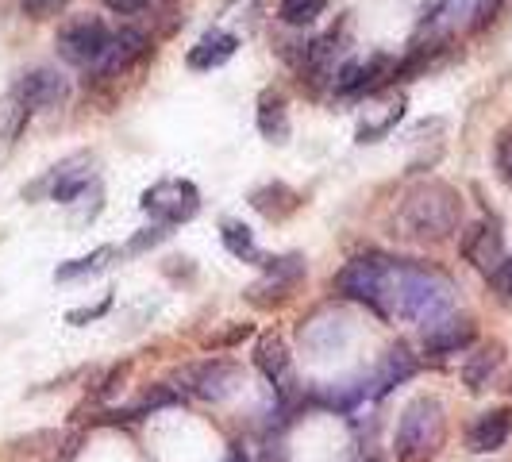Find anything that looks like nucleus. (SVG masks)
Listing matches in <instances>:
<instances>
[{"label": "nucleus", "mask_w": 512, "mask_h": 462, "mask_svg": "<svg viewBox=\"0 0 512 462\" xmlns=\"http://www.w3.org/2000/svg\"><path fill=\"white\" fill-rule=\"evenodd\" d=\"M455 285L447 282L439 270L420 266V262H401L393 258L385 270V316H405L416 324H436L451 316Z\"/></svg>", "instance_id": "1"}, {"label": "nucleus", "mask_w": 512, "mask_h": 462, "mask_svg": "<svg viewBox=\"0 0 512 462\" xmlns=\"http://www.w3.org/2000/svg\"><path fill=\"white\" fill-rule=\"evenodd\" d=\"M462 220V197L447 185V181H424L416 185L405 205L397 212V228L409 239L420 243H439L451 231H459Z\"/></svg>", "instance_id": "2"}, {"label": "nucleus", "mask_w": 512, "mask_h": 462, "mask_svg": "<svg viewBox=\"0 0 512 462\" xmlns=\"http://www.w3.org/2000/svg\"><path fill=\"white\" fill-rule=\"evenodd\" d=\"M393 447H397V462L436 459V451L443 447V405L436 397H416L409 409L401 412Z\"/></svg>", "instance_id": "3"}, {"label": "nucleus", "mask_w": 512, "mask_h": 462, "mask_svg": "<svg viewBox=\"0 0 512 462\" xmlns=\"http://www.w3.org/2000/svg\"><path fill=\"white\" fill-rule=\"evenodd\" d=\"M58 54L74 66H97L112 43V27L101 16H74L58 27Z\"/></svg>", "instance_id": "4"}, {"label": "nucleus", "mask_w": 512, "mask_h": 462, "mask_svg": "<svg viewBox=\"0 0 512 462\" xmlns=\"http://www.w3.org/2000/svg\"><path fill=\"white\" fill-rule=\"evenodd\" d=\"M393 258L385 255H362L355 262H347L339 274H335V289L351 301H362L374 312L385 316V270H389Z\"/></svg>", "instance_id": "5"}, {"label": "nucleus", "mask_w": 512, "mask_h": 462, "mask_svg": "<svg viewBox=\"0 0 512 462\" xmlns=\"http://www.w3.org/2000/svg\"><path fill=\"white\" fill-rule=\"evenodd\" d=\"M178 382L181 393H193L201 401L220 405V401H228L231 393L243 385V366L231 359H205L197 362V366H185L178 374Z\"/></svg>", "instance_id": "6"}, {"label": "nucleus", "mask_w": 512, "mask_h": 462, "mask_svg": "<svg viewBox=\"0 0 512 462\" xmlns=\"http://www.w3.org/2000/svg\"><path fill=\"white\" fill-rule=\"evenodd\" d=\"M139 208H143V212H151L162 228H174V224H185V220H193V216H197V208H201V193H197V185H193V181L170 178V181L151 185V189L143 193Z\"/></svg>", "instance_id": "7"}, {"label": "nucleus", "mask_w": 512, "mask_h": 462, "mask_svg": "<svg viewBox=\"0 0 512 462\" xmlns=\"http://www.w3.org/2000/svg\"><path fill=\"white\" fill-rule=\"evenodd\" d=\"M466 16H474V0H432L420 16V35H416V43L428 39V47H412V51H436L439 43H447L459 31V24H466Z\"/></svg>", "instance_id": "8"}, {"label": "nucleus", "mask_w": 512, "mask_h": 462, "mask_svg": "<svg viewBox=\"0 0 512 462\" xmlns=\"http://www.w3.org/2000/svg\"><path fill=\"white\" fill-rule=\"evenodd\" d=\"M462 255H466V262H470L478 274L493 278L497 266L509 258L505 255L501 224H497V220H478V224H470V228L462 231Z\"/></svg>", "instance_id": "9"}, {"label": "nucleus", "mask_w": 512, "mask_h": 462, "mask_svg": "<svg viewBox=\"0 0 512 462\" xmlns=\"http://www.w3.org/2000/svg\"><path fill=\"white\" fill-rule=\"evenodd\" d=\"M262 266H266V278L247 289V297H251L255 305H262V308L285 301V297L297 289V282L305 278V258H301V255L266 258Z\"/></svg>", "instance_id": "10"}, {"label": "nucleus", "mask_w": 512, "mask_h": 462, "mask_svg": "<svg viewBox=\"0 0 512 462\" xmlns=\"http://www.w3.org/2000/svg\"><path fill=\"white\" fill-rule=\"evenodd\" d=\"M12 97L24 101L27 112H51V108H62V104L70 101V81L58 70H51V66H39V70L20 77Z\"/></svg>", "instance_id": "11"}, {"label": "nucleus", "mask_w": 512, "mask_h": 462, "mask_svg": "<svg viewBox=\"0 0 512 462\" xmlns=\"http://www.w3.org/2000/svg\"><path fill=\"white\" fill-rule=\"evenodd\" d=\"M255 366L270 378V385H278L282 405H293V359L285 347L282 335H262L255 347Z\"/></svg>", "instance_id": "12"}, {"label": "nucleus", "mask_w": 512, "mask_h": 462, "mask_svg": "<svg viewBox=\"0 0 512 462\" xmlns=\"http://www.w3.org/2000/svg\"><path fill=\"white\" fill-rule=\"evenodd\" d=\"M89 181H93V158L89 154H74V158L58 162L51 174L43 178V189H51V201L70 205V201H77L89 189Z\"/></svg>", "instance_id": "13"}, {"label": "nucleus", "mask_w": 512, "mask_h": 462, "mask_svg": "<svg viewBox=\"0 0 512 462\" xmlns=\"http://www.w3.org/2000/svg\"><path fill=\"white\" fill-rule=\"evenodd\" d=\"M474 335H478V328H474L470 316H443L424 335V351L436 355V359L439 355H455V351H466L474 343Z\"/></svg>", "instance_id": "14"}, {"label": "nucleus", "mask_w": 512, "mask_h": 462, "mask_svg": "<svg viewBox=\"0 0 512 462\" xmlns=\"http://www.w3.org/2000/svg\"><path fill=\"white\" fill-rule=\"evenodd\" d=\"M512 436V412L509 409H489L482 412L470 428H466V447L474 455H489V451H501Z\"/></svg>", "instance_id": "15"}, {"label": "nucleus", "mask_w": 512, "mask_h": 462, "mask_svg": "<svg viewBox=\"0 0 512 462\" xmlns=\"http://www.w3.org/2000/svg\"><path fill=\"white\" fill-rule=\"evenodd\" d=\"M235 51H239V39H235L231 31L212 27V31H205V35L189 47V58H185V62H189V70H220Z\"/></svg>", "instance_id": "16"}, {"label": "nucleus", "mask_w": 512, "mask_h": 462, "mask_svg": "<svg viewBox=\"0 0 512 462\" xmlns=\"http://www.w3.org/2000/svg\"><path fill=\"white\" fill-rule=\"evenodd\" d=\"M147 35L139 31V27H120V31H112V43H108V51L104 58L97 62V70L101 74H116V70H128L135 58H143L147 54Z\"/></svg>", "instance_id": "17"}, {"label": "nucleus", "mask_w": 512, "mask_h": 462, "mask_svg": "<svg viewBox=\"0 0 512 462\" xmlns=\"http://www.w3.org/2000/svg\"><path fill=\"white\" fill-rule=\"evenodd\" d=\"M416 355H412L405 343H397V347H389L382 355V362H378V374H374V397H385L393 385H401V382H409L412 374H416Z\"/></svg>", "instance_id": "18"}, {"label": "nucleus", "mask_w": 512, "mask_h": 462, "mask_svg": "<svg viewBox=\"0 0 512 462\" xmlns=\"http://www.w3.org/2000/svg\"><path fill=\"white\" fill-rule=\"evenodd\" d=\"M258 131L270 143H285L289 139V104H285L278 89H266L258 97Z\"/></svg>", "instance_id": "19"}, {"label": "nucleus", "mask_w": 512, "mask_h": 462, "mask_svg": "<svg viewBox=\"0 0 512 462\" xmlns=\"http://www.w3.org/2000/svg\"><path fill=\"white\" fill-rule=\"evenodd\" d=\"M343 339H347V320L343 316H316L301 328V343L316 355H332Z\"/></svg>", "instance_id": "20"}, {"label": "nucleus", "mask_w": 512, "mask_h": 462, "mask_svg": "<svg viewBox=\"0 0 512 462\" xmlns=\"http://www.w3.org/2000/svg\"><path fill=\"white\" fill-rule=\"evenodd\" d=\"M501 359H505V347L501 343H482L470 359H466V366H462V382H466V389H486L489 378L497 374V366H501Z\"/></svg>", "instance_id": "21"}, {"label": "nucleus", "mask_w": 512, "mask_h": 462, "mask_svg": "<svg viewBox=\"0 0 512 462\" xmlns=\"http://www.w3.org/2000/svg\"><path fill=\"white\" fill-rule=\"evenodd\" d=\"M251 205H255L266 220H285L289 212H297L301 197H297L289 185H282V181H270V185H262V189L251 193Z\"/></svg>", "instance_id": "22"}, {"label": "nucleus", "mask_w": 512, "mask_h": 462, "mask_svg": "<svg viewBox=\"0 0 512 462\" xmlns=\"http://www.w3.org/2000/svg\"><path fill=\"white\" fill-rule=\"evenodd\" d=\"M220 239H224V247H228L235 258H243V262H266V258L258 255L255 231L247 228L243 220H224V224H220Z\"/></svg>", "instance_id": "23"}, {"label": "nucleus", "mask_w": 512, "mask_h": 462, "mask_svg": "<svg viewBox=\"0 0 512 462\" xmlns=\"http://www.w3.org/2000/svg\"><path fill=\"white\" fill-rule=\"evenodd\" d=\"M324 8H328V0H282L278 4V16L289 27H308L324 16Z\"/></svg>", "instance_id": "24"}, {"label": "nucleus", "mask_w": 512, "mask_h": 462, "mask_svg": "<svg viewBox=\"0 0 512 462\" xmlns=\"http://www.w3.org/2000/svg\"><path fill=\"white\" fill-rule=\"evenodd\" d=\"M401 116H405V101H397V104H389V112H385L378 124H362L359 131H355V139L359 143H378V139H385L389 131L401 124Z\"/></svg>", "instance_id": "25"}, {"label": "nucleus", "mask_w": 512, "mask_h": 462, "mask_svg": "<svg viewBox=\"0 0 512 462\" xmlns=\"http://www.w3.org/2000/svg\"><path fill=\"white\" fill-rule=\"evenodd\" d=\"M108 255H112V247H101V251H93V255L74 258V262L58 266V270H54V278H58V282H70V278H81V274H93V270H97Z\"/></svg>", "instance_id": "26"}, {"label": "nucleus", "mask_w": 512, "mask_h": 462, "mask_svg": "<svg viewBox=\"0 0 512 462\" xmlns=\"http://www.w3.org/2000/svg\"><path fill=\"white\" fill-rule=\"evenodd\" d=\"M24 120H27L24 101L8 97V101L0 104V139H16V135H20V128H24Z\"/></svg>", "instance_id": "27"}, {"label": "nucleus", "mask_w": 512, "mask_h": 462, "mask_svg": "<svg viewBox=\"0 0 512 462\" xmlns=\"http://www.w3.org/2000/svg\"><path fill=\"white\" fill-rule=\"evenodd\" d=\"M493 166H497L501 181L512 189V124L497 131V143H493Z\"/></svg>", "instance_id": "28"}, {"label": "nucleus", "mask_w": 512, "mask_h": 462, "mask_svg": "<svg viewBox=\"0 0 512 462\" xmlns=\"http://www.w3.org/2000/svg\"><path fill=\"white\" fill-rule=\"evenodd\" d=\"M174 401H178V389H174V385H151V389L143 393V401L135 405V416H139V412L166 409V405H174Z\"/></svg>", "instance_id": "29"}, {"label": "nucleus", "mask_w": 512, "mask_h": 462, "mask_svg": "<svg viewBox=\"0 0 512 462\" xmlns=\"http://www.w3.org/2000/svg\"><path fill=\"white\" fill-rule=\"evenodd\" d=\"M70 0H20V8H24L27 16H35V20H47L54 12H62Z\"/></svg>", "instance_id": "30"}, {"label": "nucleus", "mask_w": 512, "mask_h": 462, "mask_svg": "<svg viewBox=\"0 0 512 462\" xmlns=\"http://www.w3.org/2000/svg\"><path fill=\"white\" fill-rule=\"evenodd\" d=\"M489 285H493V293L497 297H505V301H512V255L497 266V274L489 278Z\"/></svg>", "instance_id": "31"}, {"label": "nucleus", "mask_w": 512, "mask_h": 462, "mask_svg": "<svg viewBox=\"0 0 512 462\" xmlns=\"http://www.w3.org/2000/svg\"><path fill=\"white\" fill-rule=\"evenodd\" d=\"M505 0H474V27H486L493 16H497V8H501Z\"/></svg>", "instance_id": "32"}, {"label": "nucleus", "mask_w": 512, "mask_h": 462, "mask_svg": "<svg viewBox=\"0 0 512 462\" xmlns=\"http://www.w3.org/2000/svg\"><path fill=\"white\" fill-rule=\"evenodd\" d=\"M247 335H251V324H235L231 332L208 339V347H231V343H239V339H247Z\"/></svg>", "instance_id": "33"}, {"label": "nucleus", "mask_w": 512, "mask_h": 462, "mask_svg": "<svg viewBox=\"0 0 512 462\" xmlns=\"http://www.w3.org/2000/svg\"><path fill=\"white\" fill-rule=\"evenodd\" d=\"M166 235H170V231L162 228V224H158V228H147L143 235H135V239H131V251H143V247H154V243H158V239H166Z\"/></svg>", "instance_id": "34"}, {"label": "nucleus", "mask_w": 512, "mask_h": 462, "mask_svg": "<svg viewBox=\"0 0 512 462\" xmlns=\"http://www.w3.org/2000/svg\"><path fill=\"white\" fill-rule=\"evenodd\" d=\"M112 12H120V16H131V12H143L151 0H104Z\"/></svg>", "instance_id": "35"}, {"label": "nucleus", "mask_w": 512, "mask_h": 462, "mask_svg": "<svg viewBox=\"0 0 512 462\" xmlns=\"http://www.w3.org/2000/svg\"><path fill=\"white\" fill-rule=\"evenodd\" d=\"M262 462H285V451L278 447V443H270V447H266V455H262Z\"/></svg>", "instance_id": "36"}, {"label": "nucleus", "mask_w": 512, "mask_h": 462, "mask_svg": "<svg viewBox=\"0 0 512 462\" xmlns=\"http://www.w3.org/2000/svg\"><path fill=\"white\" fill-rule=\"evenodd\" d=\"M224 462H251V455H247L243 447H231L228 455H224Z\"/></svg>", "instance_id": "37"}]
</instances>
